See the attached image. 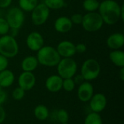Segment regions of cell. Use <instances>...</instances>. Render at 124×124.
<instances>
[{
    "label": "cell",
    "instance_id": "6da1fadb",
    "mask_svg": "<svg viewBox=\"0 0 124 124\" xmlns=\"http://www.w3.org/2000/svg\"><path fill=\"white\" fill-rule=\"evenodd\" d=\"M98 13L104 23L115 25L121 20V5L114 0H104L100 3Z\"/></svg>",
    "mask_w": 124,
    "mask_h": 124
},
{
    "label": "cell",
    "instance_id": "7a4b0ae2",
    "mask_svg": "<svg viewBox=\"0 0 124 124\" xmlns=\"http://www.w3.org/2000/svg\"><path fill=\"white\" fill-rule=\"evenodd\" d=\"M39 64L46 67L57 66L61 57L57 49L52 46H43L36 54Z\"/></svg>",
    "mask_w": 124,
    "mask_h": 124
},
{
    "label": "cell",
    "instance_id": "3957f363",
    "mask_svg": "<svg viewBox=\"0 0 124 124\" xmlns=\"http://www.w3.org/2000/svg\"><path fill=\"white\" fill-rule=\"evenodd\" d=\"M19 52V45L15 38L7 34L0 37V54L7 59L13 58Z\"/></svg>",
    "mask_w": 124,
    "mask_h": 124
},
{
    "label": "cell",
    "instance_id": "277c9868",
    "mask_svg": "<svg viewBox=\"0 0 124 124\" xmlns=\"http://www.w3.org/2000/svg\"><path fill=\"white\" fill-rule=\"evenodd\" d=\"M101 67L99 62L94 58L86 60L81 67V75L86 81L95 80L100 76Z\"/></svg>",
    "mask_w": 124,
    "mask_h": 124
},
{
    "label": "cell",
    "instance_id": "5b68a950",
    "mask_svg": "<svg viewBox=\"0 0 124 124\" xmlns=\"http://www.w3.org/2000/svg\"><path fill=\"white\" fill-rule=\"evenodd\" d=\"M77 69V63L72 57L61 58L57 65V75L63 79L73 78Z\"/></svg>",
    "mask_w": 124,
    "mask_h": 124
},
{
    "label": "cell",
    "instance_id": "8992f818",
    "mask_svg": "<svg viewBox=\"0 0 124 124\" xmlns=\"http://www.w3.org/2000/svg\"><path fill=\"white\" fill-rule=\"evenodd\" d=\"M104 24L102 18L98 12H87L83 15L81 25L86 31L96 32L100 30Z\"/></svg>",
    "mask_w": 124,
    "mask_h": 124
},
{
    "label": "cell",
    "instance_id": "52a82bcc",
    "mask_svg": "<svg viewBox=\"0 0 124 124\" xmlns=\"http://www.w3.org/2000/svg\"><path fill=\"white\" fill-rule=\"evenodd\" d=\"M5 19L10 29L19 30L25 21L24 12L19 7H12L7 11Z\"/></svg>",
    "mask_w": 124,
    "mask_h": 124
},
{
    "label": "cell",
    "instance_id": "ba28073f",
    "mask_svg": "<svg viewBox=\"0 0 124 124\" xmlns=\"http://www.w3.org/2000/svg\"><path fill=\"white\" fill-rule=\"evenodd\" d=\"M31 12L33 24L36 26H40L44 24L49 19L50 9L44 3H40Z\"/></svg>",
    "mask_w": 124,
    "mask_h": 124
},
{
    "label": "cell",
    "instance_id": "9c48e42d",
    "mask_svg": "<svg viewBox=\"0 0 124 124\" xmlns=\"http://www.w3.org/2000/svg\"><path fill=\"white\" fill-rule=\"evenodd\" d=\"M25 43L30 50L38 52L43 46H44V39L40 33L33 31L28 35Z\"/></svg>",
    "mask_w": 124,
    "mask_h": 124
},
{
    "label": "cell",
    "instance_id": "30bf717a",
    "mask_svg": "<svg viewBox=\"0 0 124 124\" xmlns=\"http://www.w3.org/2000/svg\"><path fill=\"white\" fill-rule=\"evenodd\" d=\"M89 102L92 112L97 113L102 112L105 109L108 103L105 95L102 93H97L95 94H93Z\"/></svg>",
    "mask_w": 124,
    "mask_h": 124
},
{
    "label": "cell",
    "instance_id": "8fae6325",
    "mask_svg": "<svg viewBox=\"0 0 124 124\" xmlns=\"http://www.w3.org/2000/svg\"><path fill=\"white\" fill-rule=\"evenodd\" d=\"M36 76L33 72H25L23 71L18 77L17 83L19 87L22 88L23 90L29 91L31 90L36 84Z\"/></svg>",
    "mask_w": 124,
    "mask_h": 124
},
{
    "label": "cell",
    "instance_id": "7c38bea8",
    "mask_svg": "<svg viewBox=\"0 0 124 124\" xmlns=\"http://www.w3.org/2000/svg\"><path fill=\"white\" fill-rule=\"evenodd\" d=\"M56 49L60 57L62 58L72 57L76 53V45L73 42L68 40H64L60 41L57 44Z\"/></svg>",
    "mask_w": 124,
    "mask_h": 124
},
{
    "label": "cell",
    "instance_id": "4fadbf2b",
    "mask_svg": "<svg viewBox=\"0 0 124 124\" xmlns=\"http://www.w3.org/2000/svg\"><path fill=\"white\" fill-rule=\"evenodd\" d=\"M77 94L81 102H89L94 94V87L89 81H85L79 85Z\"/></svg>",
    "mask_w": 124,
    "mask_h": 124
},
{
    "label": "cell",
    "instance_id": "5bb4252c",
    "mask_svg": "<svg viewBox=\"0 0 124 124\" xmlns=\"http://www.w3.org/2000/svg\"><path fill=\"white\" fill-rule=\"evenodd\" d=\"M62 81L63 78L59 75H52L46 78L45 86L49 92L56 93L62 89Z\"/></svg>",
    "mask_w": 124,
    "mask_h": 124
},
{
    "label": "cell",
    "instance_id": "9a60e30c",
    "mask_svg": "<svg viewBox=\"0 0 124 124\" xmlns=\"http://www.w3.org/2000/svg\"><path fill=\"white\" fill-rule=\"evenodd\" d=\"M106 44L112 50L121 49L124 45V35L122 33H114L107 39Z\"/></svg>",
    "mask_w": 124,
    "mask_h": 124
},
{
    "label": "cell",
    "instance_id": "2e32d148",
    "mask_svg": "<svg viewBox=\"0 0 124 124\" xmlns=\"http://www.w3.org/2000/svg\"><path fill=\"white\" fill-rule=\"evenodd\" d=\"M73 24L72 23L70 19L65 16H61L56 19L54 21V27L56 31L60 33H65L69 32L72 28Z\"/></svg>",
    "mask_w": 124,
    "mask_h": 124
},
{
    "label": "cell",
    "instance_id": "e0dca14e",
    "mask_svg": "<svg viewBox=\"0 0 124 124\" xmlns=\"http://www.w3.org/2000/svg\"><path fill=\"white\" fill-rule=\"evenodd\" d=\"M39 65V62L36 57L30 55L25 57L21 62V68L25 72L34 71Z\"/></svg>",
    "mask_w": 124,
    "mask_h": 124
},
{
    "label": "cell",
    "instance_id": "ac0fdd59",
    "mask_svg": "<svg viewBox=\"0 0 124 124\" xmlns=\"http://www.w3.org/2000/svg\"><path fill=\"white\" fill-rule=\"evenodd\" d=\"M15 81L14 73L10 70H4L0 72V86L2 88L11 86Z\"/></svg>",
    "mask_w": 124,
    "mask_h": 124
},
{
    "label": "cell",
    "instance_id": "d6986e66",
    "mask_svg": "<svg viewBox=\"0 0 124 124\" xmlns=\"http://www.w3.org/2000/svg\"><path fill=\"white\" fill-rule=\"evenodd\" d=\"M109 58L114 65L118 68L124 67V52L123 50H112L109 54Z\"/></svg>",
    "mask_w": 124,
    "mask_h": 124
},
{
    "label": "cell",
    "instance_id": "ffe728a7",
    "mask_svg": "<svg viewBox=\"0 0 124 124\" xmlns=\"http://www.w3.org/2000/svg\"><path fill=\"white\" fill-rule=\"evenodd\" d=\"M35 118L41 121H46L49 117V111L46 106L44 105H39L36 106L33 110Z\"/></svg>",
    "mask_w": 124,
    "mask_h": 124
},
{
    "label": "cell",
    "instance_id": "44dd1931",
    "mask_svg": "<svg viewBox=\"0 0 124 124\" xmlns=\"http://www.w3.org/2000/svg\"><path fill=\"white\" fill-rule=\"evenodd\" d=\"M18 4L23 12H31L38 4V0H18Z\"/></svg>",
    "mask_w": 124,
    "mask_h": 124
},
{
    "label": "cell",
    "instance_id": "7402d4cb",
    "mask_svg": "<svg viewBox=\"0 0 124 124\" xmlns=\"http://www.w3.org/2000/svg\"><path fill=\"white\" fill-rule=\"evenodd\" d=\"M84 124H103V123L100 113L92 112L85 118Z\"/></svg>",
    "mask_w": 124,
    "mask_h": 124
},
{
    "label": "cell",
    "instance_id": "603a6c76",
    "mask_svg": "<svg viewBox=\"0 0 124 124\" xmlns=\"http://www.w3.org/2000/svg\"><path fill=\"white\" fill-rule=\"evenodd\" d=\"M100 3L97 0H84L83 2V8L88 12H96L98 10Z\"/></svg>",
    "mask_w": 124,
    "mask_h": 124
},
{
    "label": "cell",
    "instance_id": "cb8c5ba5",
    "mask_svg": "<svg viewBox=\"0 0 124 124\" xmlns=\"http://www.w3.org/2000/svg\"><path fill=\"white\" fill-rule=\"evenodd\" d=\"M44 4L49 9H60L65 7V0H44Z\"/></svg>",
    "mask_w": 124,
    "mask_h": 124
},
{
    "label": "cell",
    "instance_id": "d4e9b609",
    "mask_svg": "<svg viewBox=\"0 0 124 124\" xmlns=\"http://www.w3.org/2000/svg\"><path fill=\"white\" fill-rule=\"evenodd\" d=\"M69 120V115L68 113L64 110V109H60L57 110L56 113V121L60 122L61 124L68 123Z\"/></svg>",
    "mask_w": 124,
    "mask_h": 124
},
{
    "label": "cell",
    "instance_id": "484cf974",
    "mask_svg": "<svg viewBox=\"0 0 124 124\" xmlns=\"http://www.w3.org/2000/svg\"><path fill=\"white\" fill-rule=\"evenodd\" d=\"M75 87H76V84H75L73 78L63 79V81H62V89L64 90L70 92L73 91Z\"/></svg>",
    "mask_w": 124,
    "mask_h": 124
},
{
    "label": "cell",
    "instance_id": "4316f807",
    "mask_svg": "<svg viewBox=\"0 0 124 124\" xmlns=\"http://www.w3.org/2000/svg\"><path fill=\"white\" fill-rule=\"evenodd\" d=\"M9 31H10V28L5 17H0V36L8 34Z\"/></svg>",
    "mask_w": 124,
    "mask_h": 124
},
{
    "label": "cell",
    "instance_id": "83f0119b",
    "mask_svg": "<svg viewBox=\"0 0 124 124\" xmlns=\"http://www.w3.org/2000/svg\"><path fill=\"white\" fill-rule=\"evenodd\" d=\"M25 94V91L18 86L13 90L12 93V97L15 100H20L24 97Z\"/></svg>",
    "mask_w": 124,
    "mask_h": 124
},
{
    "label": "cell",
    "instance_id": "f1b7e54d",
    "mask_svg": "<svg viewBox=\"0 0 124 124\" xmlns=\"http://www.w3.org/2000/svg\"><path fill=\"white\" fill-rule=\"evenodd\" d=\"M70 20L73 24L75 25H81L82 20H83V15L80 13H75L72 15L70 17Z\"/></svg>",
    "mask_w": 124,
    "mask_h": 124
},
{
    "label": "cell",
    "instance_id": "f546056e",
    "mask_svg": "<svg viewBox=\"0 0 124 124\" xmlns=\"http://www.w3.org/2000/svg\"><path fill=\"white\" fill-rule=\"evenodd\" d=\"M9 65V61L7 57L0 54V72L6 70Z\"/></svg>",
    "mask_w": 124,
    "mask_h": 124
},
{
    "label": "cell",
    "instance_id": "4dcf8cb0",
    "mask_svg": "<svg viewBox=\"0 0 124 124\" xmlns=\"http://www.w3.org/2000/svg\"><path fill=\"white\" fill-rule=\"evenodd\" d=\"M86 50H87V47H86V45L85 44L79 43V44L76 45V53L78 52V53L82 54V53L86 52Z\"/></svg>",
    "mask_w": 124,
    "mask_h": 124
},
{
    "label": "cell",
    "instance_id": "1f68e13d",
    "mask_svg": "<svg viewBox=\"0 0 124 124\" xmlns=\"http://www.w3.org/2000/svg\"><path fill=\"white\" fill-rule=\"evenodd\" d=\"M12 0H0V8L5 9L9 7L12 4Z\"/></svg>",
    "mask_w": 124,
    "mask_h": 124
},
{
    "label": "cell",
    "instance_id": "d6a6232c",
    "mask_svg": "<svg viewBox=\"0 0 124 124\" xmlns=\"http://www.w3.org/2000/svg\"><path fill=\"white\" fill-rule=\"evenodd\" d=\"M76 76V75H75ZM73 81H74V82H75V84H78V85H80L81 84H82L84 81H85V80L84 79V78H83V76L81 75V74H78V75H76L73 78Z\"/></svg>",
    "mask_w": 124,
    "mask_h": 124
},
{
    "label": "cell",
    "instance_id": "836d02e7",
    "mask_svg": "<svg viewBox=\"0 0 124 124\" xmlns=\"http://www.w3.org/2000/svg\"><path fill=\"white\" fill-rule=\"evenodd\" d=\"M6 118V112L2 105H0V124H2Z\"/></svg>",
    "mask_w": 124,
    "mask_h": 124
},
{
    "label": "cell",
    "instance_id": "e575fe53",
    "mask_svg": "<svg viewBox=\"0 0 124 124\" xmlns=\"http://www.w3.org/2000/svg\"><path fill=\"white\" fill-rule=\"evenodd\" d=\"M7 100V93L2 90L0 92V105H2Z\"/></svg>",
    "mask_w": 124,
    "mask_h": 124
},
{
    "label": "cell",
    "instance_id": "d590c367",
    "mask_svg": "<svg viewBox=\"0 0 124 124\" xmlns=\"http://www.w3.org/2000/svg\"><path fill=\"white\" fill-rule=\"evenodd\" d=\"M119 77L120 79L124 81V67L120 68V71H119Z\"/></svg>",
    "mask_w": 124,
    "mask_h": 124
},
{
    "label": "cell",
    "instance_id": "8d00e7d4",
    "mask_svg": "<svg viewBox=\"0 0 124 124\" xmlns=\"http://www.w3.org/2000/svg\"><path fill=\"white\" fill-rule=\"evenodd\" d=\"M121 20L122 21L124 20V4L121 5Z\"/></svg>",
    "mask_w": 124,
    "mask_h": 124
},
{
    "label": "cell",
    "instance_id": "74e56055",
    "mask_svg": "<svg viewBox=\"0 0 124 124\" xmlns=\"http://www.w3.org/2000/svg\"><path fill=\"white\" fill-rule=\"evenodd\" d=\"M2 90H3V88L0 86V92H1V91H2Z\"/></svg>",
    "mask_w": 124,
    "mask_h": 124
},
{
    "label": "cell",
    "instance_id": "f35d334b",
    "mask_svg": "<svg viewBox=\"0 0 124 124\" xmlns=\"http://www.w3.org/2000/svg\"><path fill=\"white\" fill-rule=\"evenodd\" d=\"M68 124V123H65V124Z\"/></svg>",
    "mask_w": 124,
    "mask_h": 124
}]
</instances>
